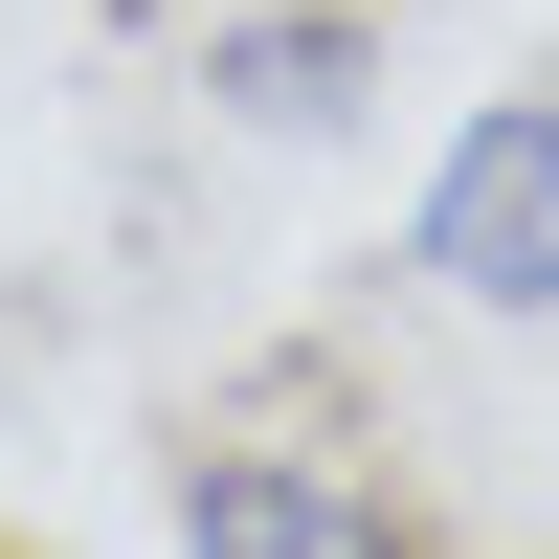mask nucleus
I'll return each mask as SVG.
<instances>
[{
	"label": "nucleus",
	"instance_id": "f03ea898",
	"mask_svg": "<svg viewBox=\"0 0 559 559\" xmlns=\"http://www.w3.org/2000/svg\"><path fill=\"white\" fill-rule=\"evenodd\" d=\"M179 559H426L336 448H202L179 471Z\"/></svg>",
	"mask_w": 559,
	"mask_h": 559
},
{
	"label": "nucleus",
	"instance_id": "7ed1b4c3",
	"mask_svg": "<svg viewBox=\"0 0 559 559\" xmlns=\"http://www.w3.org/2000/svg\"><path fill=\"white\" fill-rule=\"evenodd\" d=\"M358 90H381V23H358V0H247V23L202 45L224 134H358Z\"/></svg>",
	"mask_w": 559,
	"mask_h": 559
},
{
	"label": "nucleus",
	"instance_id": "f257e3e1",
	"mask_svg": "<svg viewBox=\"0 0 559 559\" xmlns=\"http://www.w3.org/2000/svg\"><path fill=\"white\" fill-rule=\"evenodd\" d=\"M403 269H426L448 313H559V90L448 112L426 202H403Z\"/></svg>",
	"mask_w": 559,
	"mask_h": 559
}]
</instances>
